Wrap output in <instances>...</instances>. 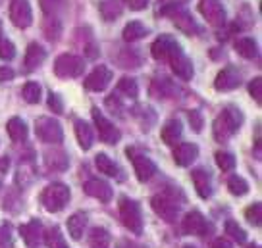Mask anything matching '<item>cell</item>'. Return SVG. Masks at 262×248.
<instances>
[{
  "instance_id": "obj_1",
  "label": "cell",
  "mask_w": 262,
  "mask_h": 248,
  "mask_svg": "<svg viewBox=\"0 0 262 248\" xmlns=\"http://www.w3.org/2000/svg\"><path fill=\"white\" fill-rule=\"evenodd\" d=\"M241 123H243V114L237 108H224L222 114L214 121V139L218 142H228L229 137L241 127Z\"/></svg>"
},
{
  "instance_id": "obj_2",
  "label": "cell",
  "mask_w": 262,
  "mask_h": 248,
  "mask_svg": "<svg viewBox=\"0 0 262 248\" xmlns=\"http://www.w3.org/2000/svg\"><path fill=\"white\" fill-rule=\"evenodd\" d=\"M70 196H72L70 189L66 187L64 183H52V185H49L47 189L42 190L41 202L49 212H60L70 202Z\"/></svg>"
},
{
  "instance_id": "obj_3",
  "label": "cell",
  "mask_w": 262,
  "mask_h": 248,
  "mask_svg": "<svg viewBox=\"0 0 262 248\" xmlns=\"http://www.w3.org/2000/svg\"><path fill=\"white\" fill-rule=\"evenodd\" d=\"M120 215H122L123 225L135 235H141L143 231V217H141V208L135 200L122 199L120 200Z\"/></svg>"
},
{
  "instance_id": "obj_4",
  "label": "cell",
  "mask_w": 262,
  "mask_h": 248,
  "mask_svg": "<svg viewBox=\"0 0 262 248\" xmlns=\"http://www.w3.org/2000/svg\"><path fill=\"white\" fill-rule=\"evenodd\" d=\"M85 69V62L83 58L75 56V54H62L58 56L54 62V73L62 79H72V77H79Z\"/></svg>"
},
{
  "instance_id": "obj_5",
  "label": "cell",
  "mask_w": 262,
  "mask_h": 248,
  "mask_svg": "<svg viewBox=\"0 0 262 248\" xmlns=\"http://www.w3.org/2000/svg\"><path fill=\"white\" fill-rule=\"evenodd\" d=\"M35 131H37V137L47 144H60L64 139L62 125L52 117H39L35 123Z\"/></svg>"
},
{
  "instance_id": "obj_6",
  "label": "cell",
  "mask_w": 262,
  "mask_h": 248,
  "mask_svg": "<svg viewBox=\"0 0 262 248\" xmlns=\"http://www.w3.org/2000/svg\"><path fill=\"white\" fill-rule=\"evenodd\" d=\"M10 19L19 29L29 27L33 23V10L29 0H12V4H10Z\"/></svg>"
},
{
  "instance_id": "obj_7",
  "label": "cell",
  "mask_w": 262,
  "mask_h": 248,
  "mask_svg": "<svg viewBox=\"0 0 262 248\" xmlns=\"http://www.w3.org/2000/svg\"><path fill=\"white\" fill-rule=\"evenodd\" d=\"M199 12L214 27H220V25L226 23V10H224L220 0H201L199 2Z\"/></svg>"
},
{
  "instance_id": "obj_8",
  "label": "cell",
  "mask_w": 262,
  "mask_h": 248,
  "mask_svg": "<svg viewBox=\"0 0 262 248\" xmlns=\"http://www.w3.org/2000/svg\"><path fill=\"white\" fill-rule=\"evenodd\" d=\"M93 119H95V125H97L100 141L106 142V144H116V142L120 141V137H122L120 131L116 129L112 121H108L106 117L98 112V108H93Z\"/></svg>"
},
{
  "instance_id": "obj_9",
  "label": "cell",
  "mask_w": 262,
  "mask_h": 248,
  "mask_svg": "<svg viewBox=\"0 0 262 248\" xmlns=\"http://www.w3.org/2000/svg\"><path fill=\"white\" fill-rule=\"evenodd\" d=\"M178 50H181L180 44L170 35H160L150 46V52H152L155 60H170Z\"/></svg>"
},
{
  "instance_id": "obj_10",
  "label": "cell",
  "mask_w": 262,
  "mask_h": 248,
  "mask_svg": "<svg viewBox=\"0 0 262 248\" xmlns=\"http://www.w3.org/2000/svg\"><path fill=\"white\" fill-rule=\"evenodd\" d=\"M110 81H112V69L106 66H97L91 71L89 77L85 79V89L87 91L100 92L110 85Z\"/></svg>"
},
{
  "instance_id": "obj_11",
  "label": "cell",
  "mask_w": 262,
  "mask_h": 248,
  "mask_svg": "<svg viewBox=\"0 0 262 248\" xmlns=\"http://www.w3.org/2000/svg\"><path fill=\"white\" fill-rule=\"evenodd\" d=\"M239 85H241V73L231 66L224 67L220 73H218V77H216V81H214L216 91H222V92L233 91V89H237Z\"/></svg>"
},
{
  "instance_id": "obj_12",
  "label": "cell",
  "mask_w": 262,
  "mask_h": 248,
  "mask_svg": "<svg viewBox=\"0 0 262 248\" xmlns=\"http://www.w3.org/2000/svg\"><path fill=\"white\" fill-rule=\"evenodd\" d=\"M152 208H155V212L160 217H162L164 221H176V217H178V212H180V208L178 204L173 202L172 199H168L166 194H158L152 199Z\"/></svg>"
},
{
  "instance_id": "obj_13",
  "label": "cell",
  "mask_w": 262,
  "mask_h": 248,
  "mask_svg": "<svg viewBox=\"0 0 262 248\" xmlns=\"http://www.w3.org/2000/svg\"><path fill=\"white\" fill-rule=\"evenodd\" d=\"M19 235H21L24 242L29 248H37L42 242V239H45V235H42V225H41V221H37V219H31L29 224L21 225V227H19Z\"/></svg>"
},
{
  "instance_id": "obj_14",
  "label": "cell",
  "mask_w": 262,
  "mask_h": 248,
  "mask_svg": "<svg viewBox=\"0 0 262 248\" xmlns=\"http://www.w3.org/2000/svg\"><path fill=\"white\" fill-rule=\"evenodd\" d=\"M208 231H210V225H208V221L205 219V215L203 214L191 212V214L185 215V219H183V233L205 237Z\"/></svg>"
},
{
  "instance_id": "obj_15",
  "label": "cell",
  "mask_w": 262,
  "mask_h": 248,
  "mask_svg": "<svg viewBox=\"0 0 262 248\" xmlns=\"http://www.w3.org/2000/svg\"><path fill=\"white\" fill-rule=\"evenodd\" d=\"M83 189L89 196L100 200V202H110L112 200V187L102 179H89Z\"/></svg>"
},
{
  "instance_id": "obj_16",
  "label": "cell",
  "mask_w": 262,
  "mask_h": 248,
  "mask_svg": "<svg viewBox=\"0 0 262 248\" xmlns=\"http://www.w3.org/2000/svg\"><path fill=\"white\" fill-rule=\"evenodd\" d=\"M196 156H199V146L193 144V142H181V144H178L176 150H173V160H176V164L181 165V167L191 165L196 160Z\"/></svg>"
},
{
  "instance_id": "obj_17",
  "label": "cell",
  "mask_w": 262,
  "mask_h": 248,
  "mask_svg": "<svg viewBox=\"0 0 262 248\" xmlns=\"http://www.w3.org/2000/svg\"><path fill=\"white\" fill-rule=\"evenodd\" d=\"M170 64H172L173 73L178 75L180 79H183V81H189V79L193 77V73H195V71H193L191 60H189L181 50H178L172 58H170Z\"/></svg>"
},
{
  "instance_id": "obj_18",
  "label": "cell",
  "mask_w": 262,
  "mask_h": 248,
  "mask_svg": "<svg viewBox=\"0 0 262 248\" xmlns=\"http://www.w3.org/2000/svg\"><path fill=\"white\" fill-rule=\"evenodd\" d=\"M127 154L133 156V167H135V173H137V179L139 181H148L152 175L156 173V165L155 162L147 156H135L131 150H127Z\"/></svg>"
},
{
  "instance_id": "obj_19",
  "label": "cell",
  "mask_w": 262,
  "mask_h": 248,
  "mask_svg": "<svg viewBox=\"0 0 262 248\" xmlns=\"http://www.w3.org/2000/svg\"><path fill=\"white\" fill-rule=\"evenodd\" d=\"M193 185H195V190L199 192L201 199H210L212 194V183H210V175L205 169H195L193 173Z\"/></svg>"
},
{
  "instance_id": "obj_20",
  "label": "cell",
  "mask_w": 262,
  "mask_h": 248,
  "mask_svg": "<svg viewBox=\"0 0 262 248\" xmlns=\"http://www.w3.org/2000/svg\"><path fill=\"white\" fill-rule=\"evenodd\" d=\"M45 58H47L45 48H42L41 44H37V42H31V44L27 46V52H25V69H27V71L37 69V67L45 62Z\"/></svg>"
},
{
  "instance_id": "obj_21",
  "label": "cell",
  "mask_w": 262,
  "mask_h": 248,
  "mask_svg": "<svg viewBox=\"0 0 262 248\" xmlns=\"http://www.w3.org/2000/svg\"><path fill=\"white\" fill-rule=\"evenodd\" d=\"M172 17H173V23H176V27H178L180 31H183V33L193 35V33H196V31H199V25L195 23L193 16H191L189 12H185V10L173 12Z\"/></svg>"
},
{
  "instance_id": "obj_22",
  "label": "cell",
  "mask_w": 262,
  "mask_h": 248,
  "mask_svg": "<svg viewBox=\"0 0 262 248\" xmlns=\"http://www.w3.org/2000/svg\"><path fill=\"white\" fill-rule=\"evenodd\" d=\"M75 137H77V142L83 150H89L93 146L95 135H93V127L87 121H83V119L75 121Z\"/></svg>"
},
{
  "instance_id": "obj_23",
  "label": "cell",
  "mask_w": 262,
  "mask_h": 248,
  "mask_svg": "<svg viewBox=\"0 0 262 248\" xmlns=\"http://www.w3.org/2000/svg\"><path fill=\"white\" fill-rule=\"evenodd\" d=\"M123 12V0H102L100 4V16L106 21H114L122 16Z\"/></svg>"
},
{
  "instance_id": "obj_24",
  "label": "cell",
  "mask_w": 262,
  "mask_h": 248,
  "mask_svg": "<svg viewBox=\"0 0 262 248\" xmlns=\"http://www.w3.org/2000/svg\"><path fill=\"white\" fill-rule=\"evenodd\" d=\"M181 139V121L180 119H170L162 127V141L166 144L173 146Z\"/></svg>"
},
{
  "instance_id": "obj_25",
  "label": "cell",
  "mask_w": 262,
  "mask_h": 248,
  "mask_svg": "<svg viewBox=\"0 0 262 248\" xmlns=\"http://www.w3.org/2000/svg\"><path fill=\"white\" fill-rule=\"evenodd\" d=\"M6 129H8V135L12 141L16 142H24L27 139V125H25L24 119H19V117H12L6 125Z\"/></svg>"
},
{
  "instance_id": "obj_26",
  "label": "cell",
  "mask_w": 262,
  "mask_h": 248,
  "mask_svg": "<svg viewBox=\"0 0 262 248\" xmlns=\"http://www.w3.org/2000/svg\"><path fill=\"white\" fill-rule=\"evenodd\" d=\"M235 50H237V54H241V56L247 60L256 58V56H258V44H256V41L251 39V37L237 39V42H235Z\"/></svg>"
},
{
  "instance_id": "obj_27",
  "label": "cell",
  "mask_w": 262,
  "mask_h": 248,
  "mask_svg": "<svg viewBox=\"0 0 262 248\" xmlns=\"http://www.w3.org/2000/svg\"><path fill=\"white\" fill-rule=\"evenodd\" d=\"M85 227H87V215L85 214H74L68 219V231H70V237H72V239H75V240L81 239Z\"/></svg>"
},
{
  "instance_id": "obj_28",
  "label": "cell",
  "mask_w": 262,
  "mask_h": 248,
  "mask_svg": "<svg viewBox=\"0 0 262 248\" xmlns=\"http://www.w3.org/2000/svg\"><path fill=\"white\" fill-rule=\"evenodd\" d=\"M112 244V237L106 229L102 227H95L89 235V246L91 248H110Z\"/></svg>"
},
{
  "instance_id": "obj_29",
  "label": "cell",
  "mask_w": 262,
  "mask_h": 248,
  "mask_svg": "<svg viewBox=\"0 0 262 248\" xmlns=\"http://www.w3.org/2000/svg\"><path fill=\"white\" fill-rule=\"evenodd\" d=\"M147 35V27L141 23V21H129V23L123 27V41L133 42L139 41Z\"/></svg>"
},
{
  "instance_id": "obj_30",
  "label": "cell",
  "mask_w": 262,
  "mask_h": 248,
  "mask_svg": "<svg viewBox=\"0 0 262 248\" xmlns=\"http://www.w3.org/2000/svg\"><path fill=\"white\" fill-rule=\"evenodd\" d=\"M95 165L100 173L110 175V177H116L118 175V165L114 164L112 158H108L106 154H97L95 156Z\"/></svg>"
},
{
  "instance_id": "obj_31",
  "label": "cell",
  "mask_w": 262,
  "mask_h": 248,
  "mask_svg": "<svg viewBox=\"0 0 262 248\" xmlns=\"http://www.w3.org/2000/svg\"><path fill=\"white\" fill-rule=\"evenodd\" d=\"M118 91L123 92V94L129 96V98H137L139 87H137V81H135L133 77H122L120 83H118Z\"/></svg>"
},
{
  "instance_id": "obj_32",
  "label": "cell",
  "mask_w": 262,
  "mask_h": 248,
  "mask_svg": "<svg viewBox=\"0 0 262 248\" xmlns=\"http://www.w3.org/2000/svg\"><path fill=\"white\" fill-rule=\"evenodd\" d=\"M228 189L231 194H235V196H243L249 192V183L243 179V177H239V175H233V177H229L228 181Z\"/></svg>"
},
{
  "instance_id": "obj_33",
  "label": "cell",
  "mask_w": 262,
  "mask_h": 248,
  "mask_svg": "<svg viewBox=\"0 0 262 248\" xmlns=\"http://www.w3.org/2000/svg\"><path fill=\"white\" fill-rule=\"evenodd\" d=\"M41 85L35 81H29L25 83L24 87V98L29 102V104H37L39 100H41Z\"/></svg>"
},
{
  "instance_id": "obj_34",
  "label": "cell",
  "mask_w": 262,
  "mask_h": 248,
  "mask_svg": "<svg viewBox=\"0 0 262 248\" xmlns=\"http://www.w3.org/2000/svg\"><path fill=\"white\" fill-rule=\"evenodd\" d=\"M245 217L249 219V224H251V225H254V227H260V224H262V206H260V202H254V204H251V206L247 208Z\"/></svg>"
},
{
  "instance_id": "obj_35",
  "label": "cell",
  "mask_w": 262,
  "mask_h": 248,
  "mask_svg": "<svg viewBox=\"0 0 262 248\" xmlns=\"http://www.w3.org/2000/svg\"><path fill=\"white\" fill-rule=\"evenodd\" d=\"M216 164L222 171H231L235 167V158L229 152H216Z\"/></svg>"
},
{
  "instance_id": "obj_36",
  "label": "cell",
  "mask_w": 262,
  "mask_h": 248,
  "mask_svg": "<svg viewBox=\"0 0 262 248\" xmlns=\"http://www.w3.org/2000/svg\"><path fill=\"white\" fill-rule=\"evenodd\" d=\"M172 91H173V85L168 81V79H156V81L152 83V94H156L158 98H160V96H162V98L168 96Z\"/></svg>"
},
{
  "instance_id": "obj_37",
  "label": "cell",
  "mask_w": 262,
  "mask_h": 248,
  "mask_svg": "<svg viewBox=\"0 0 262 248\" xmlns=\"http://www.w3.org/2000/svg\"><path fill=\"white\" fill-rule=\"evenodd\" d=\"M47 246L49 248H66V242L62 239V233L58 227H52L49 233H47Z\"/></svg>"
},
{
  "instance_id": "obj_38",
  "label": "cell",
  "mask_w": 262,
  "mask_h": 248,
  "mask_svg": "<svg viewBox=\"0 0 262 248\" xmlns=\"http://www.w3.org/2000/svg\"><path fill=\"white\" fill-rule=\"evenodd\" d=\"M16 58V46H14V42L8 41V39H0V60H10Z\"/></svg>"
},
{
  "instance_id": "obj_39",
  "label": "cell",
  "mask_w": 262,
  "mask_h": 248,
  "mask_svg": "<svg viewBox=\"0 0 262 248\" xmlns=\"http://www.w3.org/2000/svg\"><path fill=\"white\" fill-rule=\"evenodd\" d=\"M226 233H228L231 239L237 240V242H245V240H247V233L243 231V229H241L235 221H231V219H229V221H226Z\"/></svg>"
},
{
  "instance_id": "obj_40",
  "label": "cell",
  "mask_w": 262,
  "mask_h": 248,
  "mask_svg": "<svg viewBox=\"0 0 262 248\" xmlns=\"http://www.w3.org/2000/svg\"><path fill=\"white\" fill-rule=\"evenodd\" d=\"M45 33L49 37L50 41H56L60 33H62V25L58 21L56 17H52V19H47V23H45Z\"/></svg>"
},
{
  "instance_id": "obj_41",
  "label": "cell",
  "mask_w": 262,
  "mask_h": 248,
  "mask_svg": "<svg viewBox=\"0 0 262 248\" xmlns=\"http://www.w3.org/2000/svg\"><path fill=\"white\" fill-rule=\"evenodd\" d=\"M64 6V0H41V8L47 16H54Z\"/></svg>"
},
{
  "instance_id": "obj_42",
  "label": "cell",
  "mask_w": 262,
  "mask_h": 248,
  "mask_svg": "<svg viewBox=\"0 0 262 248\" xmlns=\"http://www.w3.org/2000/svg\"><path fill=\"white\" fill-rule=\"evenodd\" d=\"M249 92L258 104L262 102V79L260 77H254L253 81L249 83Z\"/></svg>"
},
{
  "instance_id": "obj_43",
  "label": "cell",
  "mask_w": 262,
  "mask_h": 248,
  "mask_svg": "<svg viewBox=\"0 0 262 248\" xmlns=\"http://www.w3.org/2000/svg\"><path fill=\"white\" fill-rule=\"evenodd\" d=\"M49 108L54 112V114H62L64 112V102L58 96L56 92H50L49 94Z\"/></svg>"
},
{
  "instance_id": "obj_44",
  "label": "cell",
  "mask_w": 262,
  "mask_h": 248,
  "mask_svg": "<svg viewBox=\"0 0 262 248\" xmlns=\"http://www.w3.org/2000/svg\"><path fill=\"white\" fill-rule=\"evenodd\" d=\"M12 246V227L6 224L0 229V248H10Z\"/></svg>"
},
{
  "instance_id": "obj_45",
  "label": "cell",
  "mask_w": 262,
  "mask_h": 248,
  "mask_svg": "<svg viewBox=\"0 0 262 248\" xmlns=\"http://www.w3.org/2000/svg\"><path fill=\"white\" fill-rule=\"evenodd\" d=\"M189 123H191V127H193V131L195 133L203 131V116H201V112H199V110L189 112Z\"/></svg>"
},
{
  "instance_id": "obj_46",
  "label": "cell",
  "mask_w": 262,
  "mask_h": 248,
  "mask_svg": "<svg viewBox=\"0 0 262 248\" xmlns=\"http://www.w3.org/2000/svg\"><path fill=\"white\" fill-rule=\"evenodd\" d=\"M123 4H127L131 10L139 12V10H145L148 6V0H123Z\"/></svg>"
},
{
  "instance_id": "obj_47",
  "label": "cell",
  "mask_w": 262,
  "mask_h": 248,
  "mask_svg": "<svg viewBox=\"0 0 262 248\" xmlns=\"http://www.w3.org/2000/svg\"><path fill=\"white\" fill-rule=\"evenodd\" d=\"M10 79H14V69H10L6 66H0V83L10 81Z\"/></svg>"
},
{
  "instance_id": "obj_48",
  "label": "cell",
  "mask_w": 262,
  "mask_h": 248,
  "mask_svg": "<svg viewBox=\"0 0 262 248\" xmlns=\"http://www.w3.org/2000/svg\"><path fill=\"white\" fill-rule=\"evenodd\" d=\"M212 248H233V246H231V242H229V240L218 239V240H216V242L212 244Z\"/></svg>"
},
{
  "instance_id": "obj_49",
  "label": "cell",
  "mask_w": 262,
  "mask_h": 248,
  "mask_svg": "<svg viewBox=\"0 0 262 248\" xmlns=\"http://www.w3.org/2000/svg\"><path fill=\"white\" fill-rule=\"evenodd\" d=\"M0 169H8V158H2L0 160Z\"/></svg>"
},
{
  "instance_id": "obj_50",
  "label": "cell",
  "mask_w": 262,
  "mask_h": 248,
  "mask_svg": "<svg viewBox=\"0 0 262 248\" xmlns=\"http://www.w3.org/2000/svg\"><path fill=\"white\" fill-rule=\"evenodd\" d=\"M249 248H260V246H258V244H253V246H249Z\"/></svg>"
},
{
  "instance_id": "obj_51",
  "label": "cell",
  "mask_w": 262,
  "mask_h": 248,
  "mask_svg": "<svg viewBox=\"0 0 262 248\" xmlns=\"http://www.w3.org/2000/svg\"><path fill=\"white\" fill-rule=\"evenodd\" d=\"M0 35H2V23H0Z\"/></svg>"
},
{
  "instance_id": "obj_52",
  "label": "cell",
  "mask_w": 262,
  "mask_h": 248,
  "mask_svg": "<svg viewBox=\"0 0 262 248\" xmlns=\"http://www.w3.org/2000/svg\"><path fill=\"white\" fill-rule=\"evenodd\" d=\"M183 248H195V246H183Z\"/></svg>"
},
{
  "instance_id": "obj_53",
  "label": "cell",
  "mask_w": 262,
  "mask_h": 248,
  "mask_svg": "<svg viewBox=\"0 0 262 248\" xmlns=\"http://www.w3.org/2000/svg\"><path fill=\"white\" fill-rule=\"evenodd\" d=\"M0 189H2V181H0Z\"/></svg>"
}]
</instances>
